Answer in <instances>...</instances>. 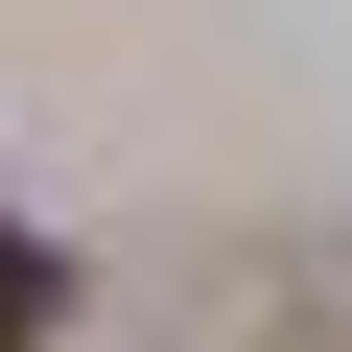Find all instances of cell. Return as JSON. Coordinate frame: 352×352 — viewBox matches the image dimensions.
<instances>
[{
  "instance_id": "obj_1",
  "label": "cell",
  "mask_w": 352,
  "mask_h": 352,
  "mask_svg": "<svg viewBox=\"0 0 352 352\" xmlns=\"http://www.w3.org/2000/svg\"><path fill=\"white\" fill-rule=\"evenodd\" d=\"M24 329H47V258H24V235H0V352H24Z\"/></svg>"
}]
</instances>
